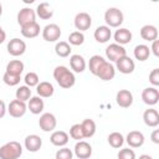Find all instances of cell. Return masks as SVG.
<instances>
[{"mask_svg":"<svg viewBox=\"0 0 159 159\" xmlns=\"http://www.w3.org/2000/svg\"><path fill=\"white\" fill-rule=\"evenodd\" d=\"M53 78L56 80L57 84L61 88H71L76 83V77L71 70H68L66 66H57L53 70Z\"/></svg>","mask_w":159,"mask_h":159,"instance_id":"obj_1","label":"cell"},{"mask_svg":"<svg viewBox=\"0 0 159 159\" xmlns=\"http://www.w3.org/2000/svg\"><path fill=\"white\" fill-rule=\"evenodd\" d=\"M21 154L22 145L16 140L7 142L0 147V159H19Z\"/></svg>","mask_w":159,"mask_h":159,"instance_id":"obj_2","label":"cell"},{"mask_svg":"<svg viewBox=\"0 0 159 159\" xmlns=\"http://www.w3.org/2000/svg\"><path fill=\"white\" fill-rule=\"evenodd\" d=\"M123 12L118 7H109L104 12V21L107 26L111 27H119L123 22Z\"/></svg>","mask_w":159,"mask_h":159,"instance_id":"obj_3","label":"cell"},{"mask_svg":"<svg viewBox=\"0 0 159 159\" xmlns=\"http://www.w3.org/2000/svg\"><path fill=\"white\" fill-rule=\"evenodd\" d=\"M6 48H7V52L11 56L17 57V56H21V55L25 53V51H26V43H25L24 40H20L17 37H14V39H11L7 42Z\"/></svg>","mask_w":159,"mask_h":159,"instance_id":"obj_4","label":"cell"},{"mask_svg":"<svg viewBox=\"0 0 159 159\" xmlns=\"http://www.w3.org/2000/svg\"><path fill=\"white\" fill-rule=\"evenodd\" d=\"M42 37L47 42H55L61 37V29L57 24H48L42 30Z\"/></svg>","mask_w":159,"mask_h":159,"instance_id":"obj_5","label":"cell"},{"mask_svg":"<svg viewBox=\"0 0 159 159\" xmlns=\"http://www.w3.org/2000/svg\"><path fill=\"white\" fill-rule=\"evenodd\" d=\"M96 76L99 77V78L103 80V81H111V80H113L114 76H116V67H114L111 62L104 61V62L98 67V70H97V72H96Z\"/></svg>","mask_w":159,"mask_h":159,"instance_id":"obj_6","label":"cell"},{"mask_svg":"<svg viewBox=\"0 0 159 159\" xmlns=\"http://www.w3.org/2000/svg\"><path fill=\"white\" fill-rule=\"evenodd\" d=\"M39 125L43 132H52L57 125V119L52 113H42L39 119Z\"/></svg>","mask_w":159,"mask_h":159,"instance_id":"obj_7","label":"cell"},{"mask_svg":"<svg viewBox=\"0 0 159 159\" xmlns=\"http://www.w3.org/2000/svg\"><path fill=\"white\" fill-rule=\"evenodd\" d=\"M27 111V104L25 102H21L19 99H12L10 103H9V107H7V112L11 117L14 118H20L22 117Z\"/></svg>","mask_w":159,"mask_h":159,"instance_id":"obj_8","label":"cell"},{"mask_svg":"<svg viewBox=\"0 0 159 159\" xmlns=\"http://www.w3.org/2000/svg\"><path fill=\"white\" fill-rule=\"evenodd\" d=\"M116 68L123 75H129L134 71L135 63L129 56L125 55V56H123V57H120L119 60L116 61Z\"/></svg>","mask_w":159,"mask_h":159,"instance_id":"obj_9","label":"cell"},{"mask_svg":"<svg viewBox=\"0 0 159 159\" xmlns=\"http://www.w3.org/2000/svg\"><path fill=\"white\" fill-rule=\"evenodd\" d=\"M127 55V51L123 46L118 45V43H111L107 48H106V56L109 61H113L116 62L117 60H119L120 57L125 56Z\"/></svg>","mask_w":159,"mask_h":159,"instance_id":"obj_10","label":"cell"},{"mask_svg":"<svg viewBox=\"0 0 159 159\" xmlns=\"http://www.w3.org/2000/svg\"><path fill=\"white\" fill-rule=\"evenodd\" d=\"M36 21V12L31 7H24L17 12V24L24 26L26 24H31Z\"/></svg>","mask_w":159,"mask_h":159,"instance_id":"obj_11","label":"cell"},{"mask_svg":"<svg viewBox=\"0 0 159 159\" xmlns=\"http://www.w3.org/2000/svg\"><path fill=\"white\" fill-rule=\"evenodd\" d=\"M92 25V19L89 16V14L87 12H78L75 16V27L77 29V31H86L91 27Z\"/></svg>","mask_w":159,"mask_h":159,"instance_id":"obj_12","label":"cell"},{"mask_svg":"<svg viewBox=\"0 0 159 159\" xmlns=\"http://www.w3.org/2000/svg\"><path fill=\"white\" fill-rule=\"evenodd\" d=\"M142 99L148 106H154L159 101V91L157 87H147L142 92Z\"/></svg>","mask_w":159,"mask_h":159,"instance_id":"obj_13","label":"cell"},{"mask_svg":"<svg viewBox=\"0 0 159 159\" xmlns=\"http://www.w3.org/2000/svg\"><path fill=\"white\" fill-rule=\"evenodd\" d=\"M75 155L80 159H88L92 155V147L84 140H78L75 145Z\"/></svg>","mask_w":159,"mask_h":159,"instance_id":"obj_14","label":"cell"},{"mask_svg":"<svg viewBox=\"0 0 159 159\" xmlns=\"http://www.w3.org/2000/svg\"><path fill=\"white\" fill-rule=\"evenodd\" d=\"M116 102L122 108H128L133 104V94L128 89H119L116 96Z\"/></svg>","mask_w":159,"mask_h":159,"instance_id":"obj_15","label":"cell"},{"mask_svg":"<svg viewBox=\"0 0 159 159\" xmlns=\"http://www.w3.org/2000/svg\"><path fill=\"white\" fill-rule=\"evenodd\" d=\"M24 145H25V148H26L29 152L36 153V152H39V150L41 149V147H42V139H41L39 135H36V134H30V135H27V137L25 138Z\"/></svg>","mask_w":159,"mask_h":159,"instance_id":"obj_16","label":"cell"},{"mask_svg":"<svg viewBox=\"0 0 159 159\" xmlns=\"http://www.w3.org/2000/svg\"><path fill=\"white\" fill-rule=\"evenodd\" d=\"M144 135L142 132L139 130H132L127 134V138H125V142L128 143V145L130 148H139L144 144Z\"/></svg>","mask_w":159,"mask_h":159,"instance_id":"obj_17","label":"cell"},{"mask_svg":"<svg viewBox=\"0 0 159 159\" xmlns=\"http://www.w3.org/2000/svg\"><path fill=\"white\" fill-rule=\"evenodd\" d=\"M143 120L148 127L155 128L159 125V113L154 108H148L143 113Z\"/></svg>","mask_w":159,"mask_h":159,"instance_id":"obj_18","label":"cell"},{"mask_svg":"<svg viewBox=\"0 0 159 159\" xmlns=\"http://www.w3.org/2000/svg\"><path fill=\"white\" fill-rule=\"evenodd\" d=\"M114 41L116 43L123 46V45H127L132 41V32L128 30V29H124V27H119L118 30H116L114 35Z\"/></svg>","mask_w":159,"mask_h":159,"instance_id":"obj_19","label":"cell"},{"mask_svg":"<svg viewBox=\"0 0 159 159\" xmlns=\"http://www.w3.org/2000/svg\"><path fill=\"white\" fill-rule=\"evenodd\" d=\"M93 36H94V40H96L97 42H99V43H106V42L111 39L112 31H111V29H109L107 25H102V26H98V27L94 30Z\"/></svg>","mask_w":159,"mask_h":159,"instance_id":"obj_20","label":"cell"},{"mask_svg":"<svg viewBox=\"0 0 159 159\" xmlns=\"http://www.w3.org/2000/svg\"><path fill=\"white\" fill-rule=\"evenodd\" d=\"M140 37L145 41L153 42L154 40H158V29L154 25H144L140 29Z\"/></svg>","mask_w":159,"mask_h":159,"instance_id":"obj_21","label":"cell"},{"mask_svg":"<svg viewBox=\"0 0 159 159\" xmlns=\"http://www.w3.org/2000/svg\"><path fill=\"white\" fill-rule=\"evenodd\" d=\"M68 134L63 130H55L51 137H50V142L55 145V147H65L68 143Z\"/></svg>","mask_w":159,"mask_h":159,"instance_id":"obj_22","label":"cell"},{"mask_svg":"<svg viewBox=\"0 0 159 159\" xmlns=\"http://www.w3.org/2000/svg\"><path fill=\"white\" fill-rule=\"evenodd\" d=\"M39 34H40V25L36 21L21 26V35L26 39H34L39 36Z\"/></svg>","mask_w":159,"mask_h":159,"instance_id":"obj_23","label":"cell"},{"mask_svg":"<svg viewBox=\"0 0 159 159\" xmlns=\"http://www.w3.org/2000/svg\"><path fill=\"white\" fill-rule=\"evenodd\" d=\"M70 66L71 68L77 72V73H82L84 70H86V60L83 58V56L76 53V55H72L70 57Z\"/></svg>","mask_w":159,"mask_h":159,"instance_id":"obj_24","label":"cell"},{"mask_svg":"<svg viewBox=\"0 0 159 159\" xmlns=\"http://www.w3.org/2000/svg\"><path fill=\"white\" fill-rule=\"evenodd\" d=\"M36 92L39 94V97L41 98H48L53 94L55 88L52 86V83L47 82V81H42L36 86Z\"/></svg>","mask_w":159,"mask_h":159,"instance_id":"obj_25","label":"cell"},{"mask_svg":"<svg viewBox=\"0 0 159 159\" xmlns=\"http://www.w3.org/2000/svg\"><path fill=\"white\" fill-rule=\"evenodd\" d=\"M43 107H45V103H43V99L41 97L35 96V97H31L29 99L27 108L32 114H40L43 111Z\"/></svg>","mask_w":159,"mask_h":159,"instance_id":"obj_26","label":"cell"},{"mask_svg":"<svg viewBox=\"0 0 159 159\" xmlns=\"http://www.w3.org/2000/svg\"><path fill=\"white\" fill-rule=\"evenodd\" d=\"M36 15L42 20H48L53 15V10L48 2H40L36 7Z\"/></svg>","mask_w":159,"mask_h":159,"instance_id":"obj_27","label":"cell"},{"mask_svg":"<svg viewBox=\"0 0 159 159\" xmlns=\"http://www.w3.org/2000/svg\"><path fill=\"white\" fill-rule=\"evenodd\" d=\"M24 62L20 61V60H11L7 65H6V71L7 73L10 75H14V76H21L22 71H24Z\"/></svg>","mask_w":159,"mask_h":159,"instance_id":"obj_28","label":"cell"},{"mask_svg":"<svg viewBox=\"0 0 159 159\" xmlns=\"http://www.w3.org/2000/svg\"><path fill=\"white\" fill-rule=\"evenodd\" d=\"M81 128H82V132H83V137L84 138L93 137L94 133H96V129H97L96 122L93 119H89V118L83 119V122L81 123Z\"/></svg>","mask_w":159,"mask_h":159,"instance_id":"obj_29","label":"cell"},{"mask_svg":"<svg viewBox=\"0 0 159 159\" xmlns=\"http://www.w3.org/2000/svg\"><path fill=\"white\" fill-rule=\"evenodd\" d=\"M133 53H134V57H135L138 61H142V62H143V61L148 60V57H149V55H150V50H149V46L140 43V45H137V46L134 47Z\"/></svg>","mask_w":159,"mask_h":159,"instance_id":"obj_30","label":"cell"},{"mask_svg":"<svg viewBox=\"0 0 159 159\" xmlns=\"http://www.w3.org/2000/svg\"><path fill=\"white\" fill-rule=\"evenodd\" d=\"M71 51H72V48H71L70 43L66 42V41H60L55 46V52L60 57H68L70 53H71Z\"/></svg>","mask_w":159,"mask_h":159,"instance_id":"obj_31","label":"cell"},{"mask_svg":"<svg viewBox=\"0 0 159 159\" xmlns=\"http://www.w3.org/2000/svg\"><path fill=\"white\" fill-rule=\"evenodd\" d=\"M108 143L112 148H120L124 143V137L119 133V132H112L109 135H108Z\"/></svg>","mask_w":159,"mask_h":159,"instance_id":"obj_32","label":"cell"},{"mask_svg":"<svg viewBox=\"0 0 159 159\" xmlns=\"http://www.w3.org/2000/svg\"><path fill=\"white\" fill-rule=\"evenodd\" d=\"M104 61H106V60H104L101 55H93V56L89 58V62H88V67H89L91 73L96 76V72H97L98 67H99Z\"/></svg>","mask_w":159,"mask_h":159,"instance_id":"obj_33","label":"cell"},{"mask_svg":"<svg viewBox=\"0 0 159 159\" xmlns=\"http://www.w3.org/2000/svg\"><path fill=\"white\" fill-rule=\"evenodd\" d=\"M15 96H16V99H19L21 102H26V101H29L31 98V89L26 84L25 86H20L16 89Z\"/></svg>","mask_w":159,"mask_h":159,"instance_id":"obj_34","label":"cell"},{"mask_svg":"<svg viewBox=\"0 0 159 159\" xmlns=\"http://www.w3.org/2000/svg\"><path fill=\"white\" fill-rule=\"evenodd\" d=\"M68 42L73 46H80L84 42V35L81 31H73L68 35Z\"/></svg>","mask_w":159,"mask_h":159,"instance_id":"obj_35","label":"cell"},{"mask_svg":"<svg viewBox=\"0 0 159 159\" xmlns=\"http://www.w3.org/2000/svg\"><path fill=\"white\" fill-rule=\"evenodd\" d=\"M70 137L72 139H76V140H82L84 138L82 128H81V123H76L70 128Z\"/></svg>","mask_w":159,"mask_h":159,"instance_id":"obj_36","label":"cell"},{"mask_svg":"<svg viewBox=\"0 0 159 159\" xmlns=\"http://www.w3.org/2000/svg\"><path fill=\"white\" fill-rule=\"evenodd\" d=\"M24 81H25V83H26L27 87H36V86L40 83L39 75L35 73V72H29V73H26Z\"/></svg>","mask_w":159,"mask_h":159,"instance_id":"obj_37","label":"cell"},{"mask_svg":"<svg viewBox=\"0 0 159 159\" xmlns=\"http://www.w3.org/2000/svg\"><path fill=\"white\" fill-rule=\"evenodd\" d=\"M2 81H4L5 84L12 87V86H16V84L20 83V81H21V76H14V75H10V73L5 72L4 76H2Z\"/></svg>","mask_w":159,"mask_h":159,"instance_id":"obj_38","label":"cell"},{"mask_svg":"<svg viewBox=\"0 0 159 159\" xmlns=\"http://www.w3.org/2000/svg\"><path fill=\"white\" fill-rule=\"evenodd\" d=\"M72 158H73V153L70 148L62 147L56 152V159H72Z\"/></svg>","mask_w":159,"mask_h":159,"instance_id":"obj_39","label":"cell"},{"mask_svg":"<svg viewBox=\"0 0 159 159\" xmlns=\"http://www.w3.org/2000/svg\"><path fill=\"white\" fill-rule=\"evenodd\" d=\"M117 158L118 159H135V153L133 149H129V148H123L118 152L117 154Z\"/></svg>","mask_w":159,"mask_h":159,"instance_id":"obj_40","label":"cell"},{"mask_svg":"<svg viewBox=\"0 0 159 159\" xmlns=\"http://www.w3.org/2000/svg\"><path fill=\"white\" fill-rule=\"evenodd\" d=\"M149 82L153 84V87L159 86V68H154L149 73Z\"/></svg>","mask_w":159,"mask_h":159,"instance_id":"obj_41","label":"cell"},{"mask_svg":"<svg viewBox=\"0 0 159 159\" xmlns=\"http://www.w3.org/2000/svg\"><path fill=\"white\" fill-rule=\"evenodd\" d=\"M150 50V52H153V55L154 56H159V40H154L153 42H152V47L149 48Z\"/></svg>","mask_w":159,"mask_h":159,"instance_id":"obj_42","label":"cell"},{"mask_svg":"<svg viewBox=\"0 0 159 159\" xmlns=\"http://www.w3.org/2000/svg\"><path fill=\"white\" fill-rule=\"evenodd\" d=\"M150 139H152L153 143L159 144V129H154V130H153V133H152V135H150Z\"/></svg>","mask_w":159,"mask_h":159,"instance_id":"obj_43","label":"cell"},{"mask_svg":"<svg viewBox=\"0 0 159 159\" xmlns=\"http://www.w3.org/2000/svg\"><path fill=\"white\" fill-rule=\"evenodd\" d=\"M6 111H7V108H6V104H5V102L0 99V118H2V117L5 116Z\"/></svg>","mask_w":159,"mask_h":159,"instance_id":"obj_44","label":"cell"},{"mask_svg":"<svg viewBox=\"0 0 159 159\" xmlns=\"http://www.w3.org/2000/svg\"><path fill=\"white\" fill-rule=\"evenodd\" d=\"M6 40V32L2 30V27L0 26V43H2Z\"/></svg>","mask_w":159,"mask_h":159,"instance_id":"obj_45","label":"cell"},{"mask_svg":"<svg viewBox=\"0 0 159 159\" xmlns=\"http://www.w3.org/2000/svg\"><path fill=\"white\" fill-rule=\"evenodd\" d=\"M139 159H153V157H150V155H148V154H142V155L139 157Z\"/></svg>","mask_w":159,"mask_h":159,"instance_id":"obj_46","label":"cell"},{"mask_svg":"<svg viewBox=\"0 0 159 159\" xmlns=\"http://www.w3.org/2000/svg\"><path fill=\"white\" fill-rule=\"evenodd\" d=\"M2 15V5H1V2H0V16Z\"/></svg>","mask_w":159,"mask_h":159,"instance_id":"obj_47","label":"cell"}]
</instances>
